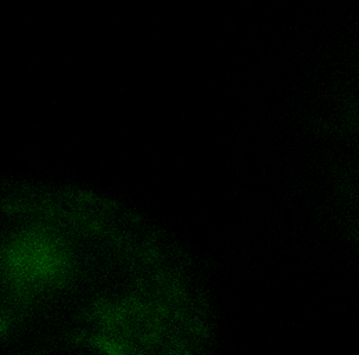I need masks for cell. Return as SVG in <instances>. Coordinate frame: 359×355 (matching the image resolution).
<instances>
[{"instance_id":"1","label":"cell","mask_w":359,"mask_h":355,"mask_svg":"<svg viewBox=\"0 0 359 355\" xmlns=\"http://www.w3.org/2000/svg\"><path fill=\"white\" fill-rule=\"evenodd\" d=\"M32 355H118L100 340L75 332L52 336Z\"/></svg>"}]
</instances>
